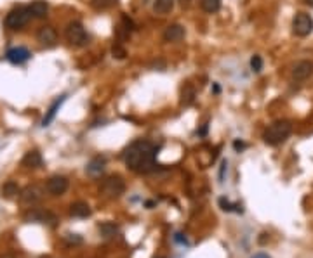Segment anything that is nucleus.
I'll list each match as a JSON object with an SVG mask.
<instances>
[{
    "label": "nucleus",
    "instance_id": "15",
    "mask_svg": "<svg viewBox=\"0 0 313 258\" xmlns=\"http://www.w3.org/2000/svg\"><path fill=\"white\" fill-rule=\"evenodd\" d=\"M21 165L25 168H30V170H35V168L42 166V156L38 151H28L23 158Z\"/></svg>",
    "mask_w": 313,
    "mask_h": 258
},
{
    "label": "nucleus",
    "instance_id": "5",
    "mask_svg": "<svg viewBox=\"0 0 313 258\" xmlns=\"http://www.w3.org/2000/svg\"><path fill=\"white\" fill-rule=\"evenodd\" d=\"M31 19V14L28 11V7H16L11 11L6 18V26L9 30H21L23 26L28 25V21Z\"/></svg>",
    "mask_w": 313,
    "mask_h": 258
},
{
    "label": "nucleus",
    "instance_id": "19",
    "mask_svg": "<svg viewBox=\"0 0 313 258\" xmlns=\"http://www.w3.org/2000/svg\"><path fill=\"white\" fill-rule=\"evenodd\" d=\"M193 101H195V89H193V85L185 83V87H183V91H181V104H185V106H190Z\"/></svg>",
    "mask_w": 313,
    "mask_h": 258
},
{
    "label": "nucleus",
    "instance_id": "23",
    "mask_svg": "<svg viewBox=\"0 0 313 258\" xmlns=\"http://www.w3.org/2000/svg\"><path fill=\"white\" fill-rule=\"evenodd\" d=\"M115 4H117V0H91V6H92L96 11L110 9V7H113Z\"/></svg>",
    "mask_w": 313,
    "mask_h": 258
},
{
    "label": "nucleus",
    "instance_id": "16",
    "mask_svg": "<svg viewBox=\"0 0 313 258\" xmlns=\"http://www.w3.org/2000/svg\"><path fill=\"white\" fill-rule=\"evenodd\" d=\"M70 215L75 217V218H85V217L91 215V208H89L87 203L77 201V203H73V205L70 206Z\"/></svg>",
    "mask_w": 313,
    "mask_h": 258
},
{
    "label": "nucleus",
    "instance_id": "6",
    "mask_svg": "<svg viewBox=\"0 0 313 258\" xmlns=\"http://www.w3.org/2000/svg\"><path fill=\"white\" fill-rule=\"evenodd\" d=\"M313 31V18L306 13H297L292 19V33L296 37H308Z\"/></svg>",
    "mask_w": 313,
    "mask_h": 258
},
{
    "label": "nucleus",
    "instance_id": "9",
    "mask_svg": "<svg viewBox=\"0 0 313 258\" xmlns=\"http://www.w3.org/2000/svg\"><path fill=\"white\" fill-rule=\"evenodd\" d=\"M37 40L40 42L42 45L44 47H53V45H56V42H58V33H56V30L53 28V26H42L40 30L37 31Z\"/></svg>",
    "mask_w": 313,
    "mask_h": 258
},
{
    "label": "nucleus",
    "instance_id": "26",
    "mask_svg": "<svg viewBox=\"0 0 313 258\" xmlns=\"http://www.w3.org/2000/svg\"><path fill=\"white\" fill-rule=\"evenodd\" d=\"M112 52H113V57H117V59H124V57H125V49L120 44L113 45Z\"/></svg>",
    "mask_w": 313,
    "mask_h": 258
},
{
    "label": "nucleus",
    "instance_id": "12",
    "mask_svg": "<svg viewBox=\"0 0 313 258\" xmlns=\"http://www.w3.org/2000/svg\"><path fill=\"white\" fill-rule=\"evenodd\" d=\"M164 42H179L185 38V28H183L181 25H178V23H174V25H169L166 30H164V35H162Z\"/></svg>",
    "mask_w": 313,
    "mask_h": 258
},
{
    "label": "nucleus",
    "instance_id": "31",
    "mask_svg": "<svg viewBox=\"0 0 313 258\" xmlns=\"http://www.w3.org/2000/svg\"><path fill=\"white\" fill-rule=\"evenodd\" d=\"M304 4H308L310 7H313V0H304Z\"/></svg>",
    "mask_w": 313,
    "mask_h": 258
},
{
    "label": "nucleus",
    "instance_id": "22",
    "mask_svg": "<svg viewBox=\"0 0 313 258\" xmlns=\"http://www.w3.org/2000/svg\"><path fill=\"white\" fill-rule=\"evenodd\" d=\"M99 232L103 234L105 237H113L117 232H119V227H117L113 222H105V224L99 225Z\"/></svg>",
    "mask_w": 313,
    "mask_h": 258
},
{
    "label": "nucleus",
    "instance_id": "27",
    "mask_svg": "<svg viewBox=\"0 0 313 258\" xmlns=\"http://www.w3.org/2000/svg\"><path fill=\"white\" fill-rule=\"evenodd\" d=\"M226 166H228V161H226V159H225V161L221 163V170H219V181H221V182H223V179H225Z\"/></svg>",
    "mask_w": 313,
    "mask_h": 258
},
{
    "label": "nucleus",
    "instance_id": "24",
    "mask_svg": "<svg viewBox=\"0 0 313 258\" xmlns=\"http://www.w3.org/2000/svg\"><path fill=\"white\" fill-rule=\"evenodd\" d=\"M219 205H221V208L225 210V212H237V213H242V206H240V205H233V203H230L228 199H225V198L219 199Z\"/></svg>",
    "mask_w": 313,
    "mask_h": 258
},
{
    "label": "nucleus",
    "instance_id": "20",
    "mask_svg": "<svg viewBox=\"0 0 313 258\" xmlns=\"http://www.w3.org/2000/svg\"><path fill=\"white\" fill-rule=\"evenodd\" d=\"M200 9L207 14H214L221 9V0H200Z\"/></svg>",
    "mask_w": 313,
    "mask_h": 258
},
{
    "label": "nucleus",
    "instance_id": "8",
    "mask_svg": "<svg viewBox=\"0 0 313 258\" xmlns=\"http://www.w3.org/2000/svg\"><path fill=\"white\" fill-rule=\"evenodd\" d=\"M44 198V191L38 186H28L21 191V201L25 205H35Z\"/></svg>",
    "mask_w": 313,
    "mask_h": 258
},
{
    "label": "nucleus",
    "instance_id": "17",
    "mask_svg": "<svg viewBox=\"0 0 313 258\" xmlns=\"http://www.w3.org/2000/svg\"><path fill=\"white\" fill-rule=\"evenodd\" d=\"M105 165H107V159H105L103 156H96V158H92L91 161H89L87 174H91V175L101 174V171L105 170Z\"/></svg>",
    "mask_w": 313,
    "mask_h": 258
},
{
    "label": "nucleus",
    "instance_id": "29",
    "mask_svg": "<svg viewBox=\"0 0 313 258\" xmlns=\"http://www.w3.org/2000/svg\"><path fill=\"white\" fill-rule=\"evenodd\" d=\"M179 4H181L183 7H186V6H190L191 4V0H179Z\"/></svg>",
    "mask_w": 313,
    "mask_h": 258
},
{
    "label": "nucleus",
    "instance_id": "30",
    "mask_svg": "<svg viewBox=\"0 0 313 258\" xmlns=\"http://www.w3.org/2000/svg\"><path fill=\"white\" fill-rule=\"evenodd\" d=\"M252 258H270V256L266 255V253H257V255H254Z\"/></svg>",
    "mask_w": 313,
    "mask_h": 258
},
{
    "label": "nucleus",
    "instance_id": "7",
    "mask_svg": "<svg viewBox=\"0 0 313 258\" xmlns=\"http://www.w3.org/2000/svg\"><path fill=\"white\" fill-rule=\"evenodd\" d=\"M45 189L49 194L53 196H61L68 191V179L61 177V175H56V177H50L45 184Z\"/></svg>",
    "mask_w": 313,
    "mask_h": 258
},
{
    "label": "nucleus",
    "instance_id": "10",
    "mask_svg": "<svg viewBox=\"0 0 313 258\" xmlns=\"http://www.w3.org/2000/svg\"><path fill=\"white\" fill-rule=\"evenodd\" d=\"M313 75V62L311 61H299L292 68V78L297 81H303Z\"/></svg>",
    "mask_w": 313,
    "mask_h": 258
},
{
    "label": "nucleus",
    "instance_id": "2",
    "mask_svg": "<svg viewBox=\"0 0 313 258\" xmlns=\"http://www.w3.org/2000/svg\"><path fill=\"white\" fill-rule=\"evenodd\" d=\"M292 134V123L289 120H277L270 125L263 134V140L268 146H279Z\"/></svg>",
    "mask_w": 313,
    "mask_h": 258
},
{
    "label": "nucleus",
    "instance_id": "13",
    "mask_svg": "<svg viewBox=\"0 0 313 258\" xmlns=\"http://www.w3.org/2000/svg\"><path fill=\"white\" fill-rule=\"evenodd\" d=\"M65 101H66V96H61L60 99H56V101H54L53 104H50V108L47 109V113H45L44 120H42V127H49V125L53 123V120L56 118L58 111H60L61 104L65 103Z\"/></svg>",
    "mask_w": 313,
    "mask_h": 258
},
{
    "label": "nucleus",
    "instance_id": "25",
    "mask_svg": "<svg viewBox=\"0 0 313 258\" xmlns=\"http://www.w3.org/2000/svg\"><path fill=\"white\" fill-rule=\"evenodd\" d=\"M250 68H252V71H256V73H259L261 69H263V59H261V56L250 57Z\"/></svg>",
    "mask_w": 313,
    "mask_h": 258
},
{
    "label": "nucleus",
    "instance_id": "4",
    "mask_svg": "<svg viewBox=\"0 0 313 258\" xmlns=\"http://www.w3.org/2000/svg\"><path fill=\"white\" fill-rule=\"evenodd\" d=\"M99 191H101V194H105L107 198L115 199V198H120L124 194L125 184L122 181V177H119V175H112V177H107L103 182H101Z\"/></svg>",
    "mask_w": 313,
    "mask_h": 258
},
{
    "label": "nucleus",
    "instance_id": "28",
    "mask_svg": "<svg viewBox=\"0 0 313 258\" xmlns=\"http://www.w3.org/2000/svg\"><path fill=\"white\" fill-rule=\"evenodd\" d=\"M233 147H235V149H237V151H240V149H244V147H245V144H244V142H240V140H235V142H233Z\"/></svg>",
    "mask_w": 313,
    "mask_h": 258
},
{
    "label": "nucleus",
    "instance_id": "11",
    "mask_svg": "<svg viewBox=\"0 0 313 258\" xmlns=\"http://www.w3.org/2000/svg\"><path fill=\"white\" fill-rule=\"evenodd\" d=\"M31 57L30 50L26 47H13V49L7 50V59H9L13 64H23Z\"/></svg>",
    "mask_w": 313,
    "mask_h": 258
},
{
    "label": "nucleus",
    "instance_id": "18",
    "mask_svg": "<svg viewBox=\"0 0 313 258\" xmlns=\"http://www.w3.org/2000/svg\"><path fill=\"white\" fill-rule=\"evenodd\" d=\"M174 9V0H155L153 11L156 14H169Z\"/></svg>",
    "mask_w": 313,
    "mask_h": 258
},
{
    "label": "nucleus",
    "instance_id": "3",
    "mask_svg": "<svg viewBox=\"0 0 313 258\" xmlns=\"http://www.w3.org/2000/svg\"><path fill=\"white\" fill-rule=\"evenodd\" d=\"M65 37H66V40H68V44L73 47H85L89 44L87 31H85V28L78 21L68 23V26H66V30H65Z\"/></svg>",
    "mask_w": 313,
    "mask_h": 258
},
{
    "label": "nucleus",
    "instance_id": "14",
    "mask_svg": "<svg viewBox=\"0 0 313 258\" xmlns=\"http://www.w3.org/2000/svg\"><path fill=\"white\" fill-rule=\"evenodd\" d=\"M28 11H30L31 18L44 19L47 13H49V6H47V2H44V0H35V2H31L28 6Z\"/></svg>",
    "mask_w": 313,
    "mask_h": 258
},
{
    "label": "nucleus",
    "instance_id": "21",
    "mask_svg": "<svg viewBox=\"0 0 313 258\" xmlns=\"http://www.w3.org/2000/svg\"><path fill=\"white\" fill-rule=\"evenodd\" d=\"M18 194H19V187H18V184L16 182L9 181V182L4 184V187H2V196L4 198L11 199V198H16Z\"/></svg>",
    "mask_w": 313,
    "mask_h": 258
},
{
    "label": "nucleus",
    "instance_id": "32",
    "mask_svg": "<svg viewBox=\"0 0 313 258\" xmlns=\"http://www.w3.org/2000/svg\"><path fill=\"white\" fill-rule=\"evenodd\" d=\"M2 258H13V256H9V255H7V256H2Z\"/></svg>",
    "mask_w": 313,
    "mask_h": 258
},
{
    "label": "nucleus",
    "instance_id": "1",
    "mask_svg": "<svg viewBox=\"0 0 313 258\" xmlns=\"http://www.w3.org/2000/svg\"><path fill=\"white\" fill-rule=\"evenodd\" d=\"M156 147L148 140H136L125 149V165L138 174H150L156 168Z\"/></svg>",
    "mask_w": 313,
    "mask_h": 258
}]
</instances>
